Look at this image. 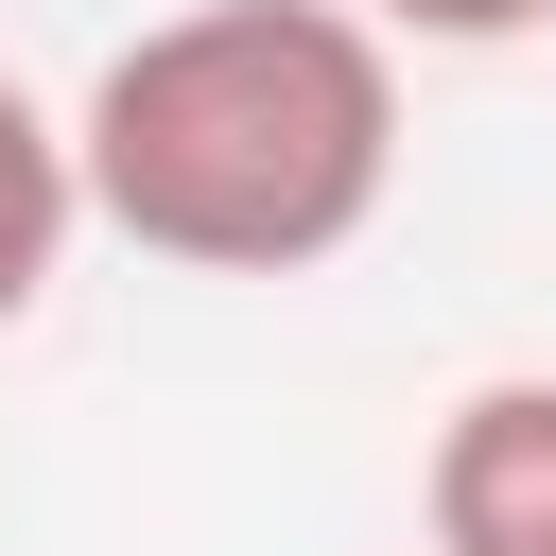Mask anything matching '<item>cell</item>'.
<instances>
[{
  "label": "cell",
  "instance_id": "7a4b0ae2",
  "mask_svg": "<svg viewBox=\"0 0 556 556\" xmlns=\"http://www.w3.org/2000/svg\"><path fill=\"white\" fill-rule=\"evenodd\" d=\"M434 556H556V382H469L417 469Z\"/></svg>",
  "mask_w": 556,
  "mask_h": 556
},
{
  "label": "cell",
  "instance_id": "6da1fadb",
  "mask_svg": "<svg viewBox=\"0 0 556 556\" xmlns=\"http://www.w3.org/2000/svg\"><path fill=\"white\" fill-rule=\"evenodd\" d=\"M70 191L174 278H313L400 191V35L348 0H191L87 70Z\"/></svg>",
  "mask_w": 556,
  "mask_h": 556
},
{
  "label": "cell",
  "instance_id": "277c9868",
  "mask_svg": "<svg viewBox=\"0 0 556 556\" xmlns=\"http://www.w3.org/2000/svg\"><path fill=\"white\" fill-rule=\"evenodd\" d=\"M365 35H417V52H521L556 0H348Z\"/></svg>",
  "mask_w": 556,
  "mask_h": 556
},
{
  "label": "cell",
  "instance_id": "3957f363",
  "mask_svg": "<svg viewBox=\"0 0 556 556\" xmlns=\"http://www.w3.org/2000/svg\"><path fill=\"white\" fill-rule=\"evenodd\" d=\"M70 226H87V191H70V122L0 70V330L52 295V261H70Z\"/></svg>",
  "mask_w": 556,
  "mask_h": 556
}]
</instances>
